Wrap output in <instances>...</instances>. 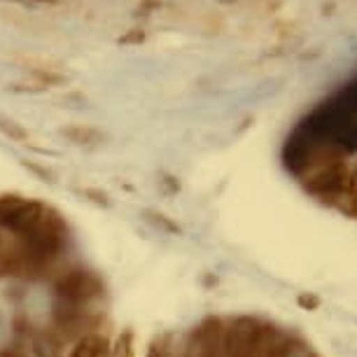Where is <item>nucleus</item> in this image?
<instances>
[{"label":"nucleus","mask_w":357,"mask_h":357,"mask_svg":"<svg viewBox=\"0 0 357 357\" xmlns=\"http://www.w3.org/2000/svg\"><path fill=\"white\" fill-rule=\"evenodd\" d=\"M278 334L280 332H275V327L261 325L255 318H238L231 327L225 329L222 348L227 357H264L268 343Z\"/></svg>","instance_id":"obj_1"},{"label":"nucleus","mask_w":357,"mask_h":357,"mask_svg":"<svg viewBox=\"0 0 357 357\" xmlns=\"http://www.w3.org/2000/svg\"><path fill=\"white\" fill-rule=\"evenodd\" d=\"M24 241H26L24 259L33 261V264H45V261H50L52 257H56V252L61 250L66 243L63 220L47 208L43 222H40Z\"/></svg>","instance_id":"obj_2"},{"label":"nucleus","mask_w":357,"mask_h":357,"mask_svg":"<svg viewBox=\"0 0 357 357\" xmlns=\"http://www.w3.org/2000/svg\"><path fill=\"white\" fill-rule=\"evenodd\" d=\"M54 292L61 299V304L68 306H82L86 301L96 299L103 292V282L96 273L84 271V268H73V271L63 273L54 285Z\"/></svg>","instance_id":"obj_3"},{"label":"nucleus","mask_w":357,"mask_h":357,"mask_svg":"<svg viewBox=\"0 0 357 357\" xmlns=\"http://www.w3.org/2000/svg\"><path fill=\"white\" fill-rule=\"evenodd\" d=\"M107 350V341L100 334H84L75 343L68 357H103Z\"/></svg>","instance_id":"obj_4"},{"label":"nucleus","mask_w":357,"mask_h":357,"mask_svg":"<svg viewBox=\"0 0 357 357\" xmlns=\"http://www.w3.org/2000/svg\"><path fill=\"white\" fill-rule=\"evenodd\" d=\"M63 136L70 138L73 143H77V145H98L105 140V136L98 129H91V126H82V124L63 129Z\"/></svg>","instance_id":"obj_5"},{"label":"nucleus","mask_w":357,"mask_h":357,"mask_svg":"<svg viewBox=\"0 0 357 357\" xmlns=\"http://www.w3.org/2000/svg\"><path fill=\"white\" fill-rule=\"evenodd\" d=\"M0 131H3L5 136H10L12 140H26V138H29V133H26L24 126L17 124L15 119H10V117H0Z\"/></svg>","instance_id":"obj_6"},{"label":"nucleus","mask_w":357,"mask_h":357,"mask_svg":"<svg viewBox=\"0 0 357 357\" xmlns=\"http://www.w3.org/2000/svg\"><path fill=\"white\" fill-rule=\"evenodd\" d=\"M131 332H124L117 336V341H114V346L110 350V357H131L133 355V343H131Z\"/></svg>","instance_id":"obj_7"},{"label":"nucleus","mask_w":357,"mask_h":357,"mask_svg":"<svg viewBox=\"0 0 357 357\" xmlns=\"http://www.w3.org/2000/svg\"><path fill=\"white\" fill-rule=\"evenodd\" d=\"M296 304H299L301 308H306V311H315V308L320 306V299L315 294H299Z\"/></svg>","instance_id":"obj_8"},{"label":"nucleus","mask_w":357,"mask_h":357,"mask_svg":"<svg viewBox=\"0 0 357 357\" xmlns=\"http://www.w3.org/2000/svg\"><path fill=\"white\" fill-rule=\"evenodd\" d=\"M150 220L154 222V225L164 227V229H166V231H180V229H178V227H175V225H173V222H168V220L164 218V215H154V213H150Z\"/></svg>","instance_id":"obj_9"},{"label":"nucleus","mask_w":357,"mask_h":357,"mask_svg":"<svg viewBox=\"0 0 357 357\" xmlns=\"http://www.w3.org/2000/svg\"><path fill=\"white\" fill-rule=\"evenodd\" d=\"M147 357H166V346L164 341H154L150 350H147Z\"/></svg>","instance_id":"obj_10"},{"label":"nucleus","mask_w":357,"mask_h":357,"mask_svg":"<svg viewBox=\"0 0 357 357\" xmlns=\"http://www.w3.org/2000/svg\"><path fill=\"white\" fill-rule=\"evenodd\" d=\"M131 40H143V33H133V36H126V38H122V43H131Z\"/></svg>","instance_id":"obj_11"},{"label":"nucleus","mask_w":357,"mask_h":357,"mask_svg":"<svg viewBox=\"0 0 357 357\" xmlns=\"http://www.w3.org/2000/svg\"><path fill=\"white\" fill-rule=\"evenodd\" d=\"M3 357H26V355L19 353V350H8V353H5Z\"/></svg>","instance_id":"obj_12"},{"label":"nucleus","mask_w":357,"mask_h":357,"mask_svg":"<svg viewBox=\"0 0 357 357\" xmlns=\"http://www.w3.org/2000/svg\"><path fill=\"white\" fill-rule=\"evenodd\" d=\"M308 357H318V355H315V353H311V355H308Z\"/></svg>","instance_id":"obj_13"}]
</instances>
